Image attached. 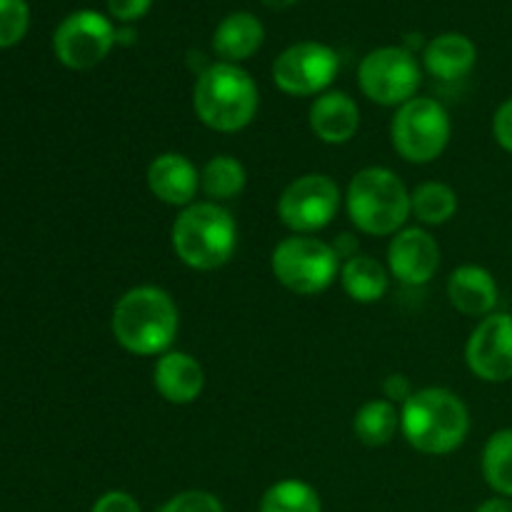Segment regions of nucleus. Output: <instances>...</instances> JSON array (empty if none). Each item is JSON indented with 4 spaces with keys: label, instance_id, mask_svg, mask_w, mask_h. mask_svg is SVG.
I'll return each mask as SVG.
<instances>
[{
    "label": "nucleus",
    "instance_id": "2",
    "mask_svg": "<svg viewBox=\"0 0 512 512\" xmlns=\"http://www.w3.org/2000/svg\"><path fill=\"white\" fill-rule=\"evenodd\" d=\"M400 433L423 455H450L470 433V410L458 393L448 388L415 390L400 408Z\"/></svg>",
    "mask_w": 512,
    "mask_h": 512
},
{
    "label": "nucleus",
    "instance_id": "31",
    "mask_svg": "<svg viewBox=\"0 0 512 512\" xmlns=\"http://www.w3.org/2000/svg\"><path fill=\"white\" fill-rule=\"evenodd\" d=\"M413 393L415 388L413 383H410L408 375L393 373L383 380V398L390 400L393 405H400V408H403V405L413 398Z\"/></svg>",
    "mask_w": 512,
    "mask_h": 512
},
{
    "label": "nucleus",
    "instance_id": "6",
    "mask_svg": "<svg viewBox=\"0 0 512 512\" xmlns=\"http://www.w3.org/2000/svg\"><path fill=\"white\" fill-rule=\"evenodd\" d=\"M340 255L315 235H288L270 255V270L285 290L303 298L325 293L340 278Z\"/></svg>",
    "mask_w": 512,
    "mask_h": 512
},
{
    "label": "nucleus",
    "instance_id": "28",
    "mask_svg": "<svg viewBox=\"0 0 512 512\" xmlns=\"http://www.w3.org/2000/svg\"><path fill=\"white\" fill-rule=\"evenodd\" d=\"M90 512H143L140 510L138 500L133 498L125 490H108V493L100 495L93 503Z\"/></svg>",
    "mask_w": 512,
    "mask_h": 512
},
{
    "label": "nucleus",
    "instance_id": "25",
    "mask_svg": "<svg viewBox=\"0 0 512 512\" xmlns=\"http://www.w3.org/2000/svg\"><path fill=\"white\" fill-rule=\"evenodd\" d=\"M260 512H323L318 490L298 478H285L270 485L260 498Z\"/></svg>",
    "mask_w": 512,
    "mask_h": 512
},
{
    "label": "nucleus",
    "instance_id": "18",
    "mask_svg": "<svg viewBox=\"0 0 512 512\" xmlns=\"http://www.w3.org/2000/svg\"><path fill=\"white\" fill-rule=\"evenodd\" d=\"M478 63V48L463 33H443L423 48V65L433 78L455 83L473 73Z\"/></svg>",
    "mask_w": 512,
    "mask_h": 512
},
{
    "label": "nucleus",
    "instance_id": "17",
    "mask_svg": "<svg viewBox=\"0 0 512 512\" xmlns=\"http://www.w3.org/2000/svg\"><path fill=\"white\" fill-rule=\"evenodd\" d=\"M448 300L458 313L468 315V318H488L495 313L498 305L500 290L495 283V275L483 265H460L450 273L448 285Z\"/></svg>",
    "mask_w": 512,
    "mask_h": 512
},
{
    "label": "nucleus",
    "instance_id": "22",
    "mask_svg": "<svg viewBox=\"0 0 512 512\" xmlns=\"http://www.w3.org/2000/svg\"><path fill=\"white\" fill-rule=\"evenodd\" d=\"M248 185L245 165L233 155H213L208 163L200 168V190L210 203H228L238 198Z\"/></svg>",
    "mask_w": 512,
    "mask_h": 512
},
{
    "label": "nucleus",
    "instance_id": "11",
    "mask_svg": "<svg viewBox=\"0 0 512 512\" xmlns=\"http://www.w3.org/2000/svg\"><path fill=\"white\" fill-rule=\"evenodd\" d=\"M118 43V30L98 10H75L53 33V50L68 70H90L103 63Z\"/></svg>",
    "mask_w": 512,
    "mask_h": 512
},
{
    "label": "nucleus",
    "instance_id": "13",
    "mask_svg": "<svg viewBox=\"0 0 512 512\" xmlns=\"http://www.w3.org/2000/svg\"><path fill=\"white\" fill-rule=\"evenodd\" d=\"M388 270L398 283L420 288L440 270V245L425 228H403L390 238Z\"/></svg>",
    "mask_w": 512,
    "mask_h": 512
},
{
    "label": "nucleus",
    "instance_id": "19",
    "mask_svg": "<svg viewBox=\"0 0 512 512\" xmlns=\"http://www.w3.org/2000/svg\"><path fill=\"white\" fill-rule=\"evenodd\" d=\"M265 43V28L253 13H230L220 20L213 33V50L223 63L240 65L243 60L253 58Z\"/></svg>",
    "mask_w": 512,
    "mask_h": 512
},
{
    "label": "nucleus",
    "instance_id": "26",
    "mask_svg": "<svg viewBox=\"0 0 512 512\" xmlns=\"http://www.w3.org/2000/svg\"><path fill=\"white\" fill-rule=\"evenodd\" d=\"M30 28V8L25 0H0V50L13 48Z\"/></svg>",
    "mask_w": 512,
    "mask_h": 512
},
{
    "label": "nucleus",
    "instance_id": "3",
    "mask_svg": "<svg viewBox=\"0 0 512 512\" xmlns=\"http://www.w3.org/2000/svg\"><path fill=\"white\" fill-rule=\"evenodd\" d=\"M260 90L253 75L235 63L208 65L193 85V110L205 128L215 133H240L255 120Z\"/></svg>",
    "mask_w": 512,
    "mask_h": 512
},
{
    "label": "nucleus",
    "instance_id": "7",
    "mask_svg": "<svg viewBox=\"0 0 512 512\" xmlns=\"http://www.w3.org/2000/svg\"><path fill=\"white\" fill-rule=\"evenodd\" d=\"M453 135L450 113L443 103L425 95L395 108L390 120V143L395 153L413 165H430L445 153Z\"/></svg>",
    "mask_w": 512,
    "mask_h": 512
},
{
    "label": "nucleus",
    "instance_id": "24",
    "mask_svg": "<svg viewBox=\"0 0 512 512\" xmlns=\"http://www.w3.org/2000/svg\"><path fill=\"white\" fill-rule=\"evenodd\" d=\"M480 470L495 495L512 498V428L495 430L483 445Z\"/></svg>",
    "mask_w": 512,
    "mask_h": 512
},
{
    "label": "nucleus",
    "instance_id": "12",
    "mask_svg": "<svg viewBox=\"0 0 512 512\" xmlns=\"http://www.w3.org/2000/svg\"><path fill=\"white\" fill-rule=\"evenodd\" d=\"M465 363L483 383L512 380V315L493 313L480 320L465 343Z\"/></svg>",
    "mask_w": 512,
    "mask_h": 512
},
{
    "label": "nucleus",
    "instance_id": "15",
    "mask_svg": "<svg viewBox=\"0 0 512 512\" xmlns=\"http://www.w3.org/2000/svg\"><path fill=\"white\" fill-rule=\"evenodd\" d=\"M308 125L325 145H345L358 135L360 108L345 90H328L310 103Z\"/></svg>",
    "mask_w": 512,
    "mask_h": 512
},
{
    "label": "nucleus",
    "instance_id": "10",
    "mask_svg": "<svg viewBox=\"0 0 512 512\" xmlns=\"http://www.w3.org/2000/svg\"><path fill=\"white\" fill-rule=\"evenodd\" d=\"M340 73V58L330 45L300 40L288 45L273 63V83L293 98L323 95Z\"/></svg>",
    "mask_w": 512,
    "mask_h": 512
},
{
    "label": "nucleus",
    "instance_id": "21",
    "mask_svg": "<svg viewBox=\"0 0 512 512\" xmlns=\"http://www.w3.org/2000/svg\"><path fill=\"white\" fill-rule=\"evenodd\" d=\"M353 433L368 448H383L400 433V410L385 398L368 400L353 418Z\"/></svg>",
    "mask_w": 512,
    "mask_h": 512
},
{
    "label": "nucleus",
    "instance_id": "32",
    "mask_svg": "<svg viewBox=\"0 0 512 512\" xmlns=\"http://www.w3.org/2000/svg\"><path fill=\"white\" fill-rule=\"evenodd\" d=\"M475 512H512V498L495 495V498H488L485 503H480Z\"/></svg>",
    "mask_w": 512,
    "mask_h": 512
},
{
    "label": "nucleus",
    "instance_id": "23",
    "mask_svg": "<svg viewBox=\"0 0 512 512\" xmlns=\"http://www.w3.org/2000/svg\"><path fill=\"white\" fill-rule=\"evenodd\" d=\"M410 213L418 218L420 225L438 228V225L450 223L458 213V193L440 180L420 183L418 188L410 190Z\"/></svg>",
    "mask_w": 512,
    "mask_h": 512
},
{
    "label": "nucleus",
    "instance_id": "9",
    "mask_svg": "<svg viewBox=\"0 0 512 512\" xmlns=\"http://www.w3.org/2000/svg\"><path fill=\"white\" fill-rule=\"evenodd\" d=\"M343 193L325 173H305L285 185L278 198V218L293 235H315L338 215Z\"/></svg>",
    "mask_w": 512,
    "mask_h": 512
},
{
    "label": "nucleus",
    "instance_id": "27",
    "mask_svg": "<svg viewBox=\"0 0 512 512\" xmlns=\"http://www.w3.org/2000/svg\"><path fill=\"white\" fill-rule=\"evenodd\" d=\"M158 512H225L218 495L208 490H183L160 505Z\"/></svg>",
    "mask_w": 512,
    "mask_h": 512
},
{
    "label": "nucleus",
    "instance_id": "33",
    "mask_svg": "<svg viewBox=\"0 0 512 512\" xmlns=\"http://www.w3.org/2000/svg\"><path fill=\"white\" fill-rule=\"evenodd\" d=\"M260 3H263L265 8H270V10H288L290 5H295L298 0H260Z\"/></svg>",
    "mask_w": 512,
    "mask_h": 512
},
{
    "label": "nucleus",
    "instance_id": "5",
    "mask_svg": "<svg viewBox=\"0 0 512 512\" xmlns=\"http://www.w3.org/2000/svg\"><path fill=\"white\" fill-rule=\"evenodd\" d=\"M345 210L360 233L393 238L405 228L410 213V190L398 173L383 165H370L350 178Z\"/></svg>",
    "mask_w": 512,
    "mask_h": 512
},
{
    "label": "nucleus",
    "instance_id": "8",
    "mask_svg": "<svg viewBox=\"0 0 512 512\" xmlns=\"http://www.w3.org/2000/svg\"><path fill=\"white\" fill-rule=\"evenodd\" d=\"M423 70L405 45H383L360 60L358 85L365 98L383 108H400L418 95Z\"/></svg>",
    "mask_w": 512,
    "mask_h": 512
},
{
    "label": "nucleus",
    "instance_id": "4",
    "mask_svg": "<svg viewBox=\"0 0 512 512\" xmlns=\"http://www.w3.org/2000/svg\"><path fill=\"white\" fill-rule=\"evenodd\" d=\"M170 245L180 263L200 273H210L233 258L238 248V225L233 213L220 203L195 200L173 220Z\"/></svg>",
    "mask_w": 512,
    "mask_h": 512
},
{
    "label": "nucleus",
    "instance_id": "1",
    "mask_svg": "<svg viewBox=\"0 0 512 512\" xmlns=\"http://www.w3.org/2000/svg\"><path fill=\"white\" fill-rule=\"evenodd\" d=\"M110 330L125 353L138 358H160L178 338V305L168 290L158 285H138L115 300Z\"/></svg>",
    "mask_w": 512,
    "mask_h": 512
},
{
    "label": "nucleus",
    "instance_id": "14",
    "mask_svg": "<svg viewBox=\"0 0 512 512\" xmlns=\"http://www.w3.org/2000/svg\"><path fill=\"white\" fill-rule=\"evenodd\" d=\"M148 190L155 200L170 205V208H188L195 203L200 190V170L193 160L183 153H160L150 160Z\"/></svg>",
    "mask_w": 512,
    "mask_h": 512
},
{
    "label": "nucleus",
    "instance_id": "30",
    "mask_svg": "<svg viewBox=\"0 0 512 512\" xmlns=\"http://www.w3.org/2000/svg\"><path fill=\"white\" fill-rule=\"evenodd\" d=\"M153 8V0H108V10L118 23H135Z\"/></svg>",
    "mask_w": 512,
    "mask_h": 512
},
{
    "label": "nucleus",
    "instance_id": "20",
    "mask_svg": "<svg viewBox=\"0 0 512 512\" xmlns=\"http://www.w3.org/2000/svg\"><path fill=\"white\" fill-rule=\"evenodd\" d=\"M338 280L350 300L360 305H370L383 300L385 293H388L390 270L383 263H378L373 255L358 253L353 258L343 260Z\"/></svg>",
    "mask_w": 512,
    "mask_h": 512
},
{
    "label": "nucleus",
    "instance_id": "29",
    "mask_svg": "<svg viewBox=\"0 0 512 512\" xmlns=\"http://www.w3.org/2000/svg\"><path fill=\"white\" fill-rule=\"evenodd\" d=\"M493 138L505 153H512V98L503 100L493 115Z\"/></svg>",
    "mask_w": 512,
    "mask_h": 512
},
{
    "label": "nucleus",
    "instance_id": "16",
    "mask_svg": "<svg viewBox=\"0 0 512 512\" xmlns=\"http://www.w3.org/2000/svg\"><path fill=\"white\" fill-rule=\"evenodd\" d=\"M153 385L170 405H190L203 395L205 370L198 358L185 350H168L155 360Z\"/></svg>",
    "mask_w": 512,
    "mask_h": 512
}]
</instances>
